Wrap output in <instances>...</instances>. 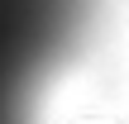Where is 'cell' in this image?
Segmentation results:
<instances>
[{
	"label": "cell",
	"mask_w": 129,
	"mask_h": 124,
	"mask_svg": "<svg viewBox=\"0 0 129 124\" xmlns=\"http://www.w3.org/2000/svg\"><path fill=\"white\" fill-rule=\"evenodd\" d=\"M86 19L91 0H0V124H38Z\"/></svg>",
	"instance_id": "6da1fadb"
}]
</instances>
